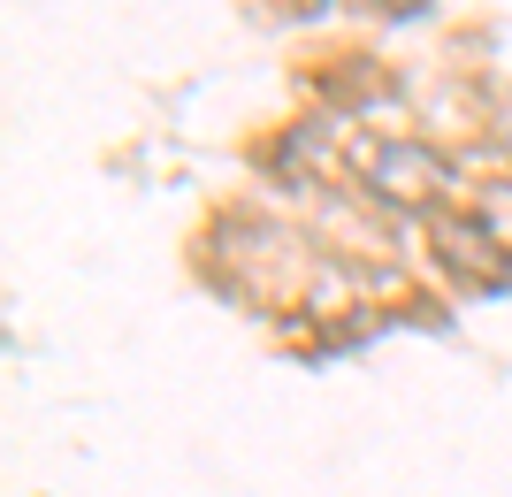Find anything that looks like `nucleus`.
<instances>
[{
  "label": "nucleus",
  "mask_w": 512,
  "mask_h": 497,
  "mask_svg": "<svg viewBox=\"0 0 512 497\" xmlns=\"http://www.w3.org/2000/svg\"><path fill=\"white\" fill-rule=\"evenodd\" d=\"M367 176H375V192L390 199V207H428V199L444 192V161L428 146H413V138H390V146L367 153Z\"/></svg>",
  "instance_id": "nucleus-1"
}]
</instances>
